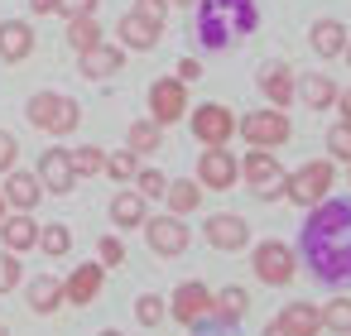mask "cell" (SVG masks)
Here are the masks:
<instances>
[{"instance_id": "1", "label": "cell", "mask_w": 351, "mask_h": 336, "mask_svg": "<svg viewBox=\"0 0 351 336\" xmlns=\"http://www.w3.org/2000/svg\"><path fill=\"white\" fill-rule=\"evenodd\" d=\"M303 255L322 283L351 279V202H317L303 226Z\"/></svg>"}, {"instance_id": "2", "label": "cell", "mask_w": 351, "mask_h": 336, "mask_svg": "<svg viewBox=\"0 0 351 336\" xmlns=\"http://www.w3.org/2000/svg\"><path fill=\"white\" fill-rule=\"evenodd\" d=\"M25 120L34 130H44V135L63 140V135H73L82 125V106H77V96H63V92H34L25 101Z\"/></svg>"}, {"instance_id": "3", "label": "cell", "mask_w": 351, "mask_h": 336, "mask_svg": "<svg viewBox=\"0 0 351 336\" xmlns=\"http://www.w3.org/2000/svg\"><path fill=\"white\" fill-rule=\"evenodd\" d=\"M332 183H337V164H332V159H313V164H303V168H293V173L284 178V197L308 211V207L327 202Z\"/></svg>"}, {"instance_id": "4", "label": "cell", "mask_w": 351, "mask_h": 336, "mask_svg": "<svg viewBox=\"0 0 351 336\" xmlns=\"http://www.w3.org/2000/svg\"><path fill=\"white\" fill-rule=\"evenodd\" d=\"M236 135H241L250 149H279V144H289L293 125H289V116H284L279 106H265V111L236 116Z\"/></svg>"}, {"instance_id": "5", "label": "cell", "mask_w": 351, "mask_h": 336, "mask_svg": "<svg viewBox=\"0 0 351 336\" xmlns=\"http://www.w3.org/2000/svg\"><path fill=\"white\" fill-rule=\"evenodd\" d=\"M241 178H245L250 197H260V202H279L289 173H284V164H279L274 149H250V154L241 159Z\"/></svg>"}, {"instance_id": "6", "label": "cell", "mask_w": 351, "mask_h": 336, "mask_svg": "<svg viewBox=\"0 0 351 336\" xmlns=\"http://www.w3.org/2000/svg\"><path fill=\"white\" fill-rule=\"evenodd\" d=\"M183 120L193 125V140H197L202 149L231 144V135H236V116H231V106H221V101H202V106H193Z\"/></svg>"}, {"instance_id": "7", "label": "cell", "mask_w": 351, "mask_h": 336, "mask_svg": "<svg viewBox=\"0 0 351 336\" xmlns=\"http://www.w3.org/2000/svg\"><path fill=\"white\" fill-rule=\"evenodd\" d=\"M250 269H255L260 283L284 288V283H293V274H298V255H293L284 240H260V245L250 250Z\"/></svg>"}, {"instance_id": "8", "label": "cell", "mask_w": 351, "mask_h": 336, "mask_svg": "<svg viewBox=\"0 0 351 336\" xmlns=\"http://www.w3.org/2000/svg\"><path fill=\"white\" fill-rule=\"evenodd\" d=\"M145 245L159 255V259H178L183 250H188V240H193V231H188V221L183 216H173V211H164V216H145Z\"/></svg>"}, {"instance_id": "9", "label": "cell", "mask_w": 351, "mask_h": 336, "mask_svg": "<svg viewBox=\"0 0 351 336\" xmlns=\"http://www.w3.org/2000/svg\"><path fill=\"white\" fill-rule=\"evenodd\" d=\"M197 183H202V192H231L241 183V159L231 154V144L197 154Z\"/></svg>"}, {"instance_id": "10", "label": "cell", "mask_w": 351, "mask_h": 336, "mask_svg": "<svg viewBox=\"0 0 351 336\" xmlns=\"http://www.w3.org/2000/svg\"><path fill=\"white\" fill-rule=\"evenodd\" d=\"M188 116V82H178V77H154L149 82V120L154 125H178Z\"/></svg>"}, {"instance_id": "11", "label": "cell", "mask_w": 351, "mask_h": 336, "mask_svg": "<svg viewBox=\"0 0 351 336\" xmlns=\"http://www.w3.org/2000/svg\"><path fill=\"white\" fill-rule=\"evenodd\" d=\"M169 317L178 322V326H202L207 317H212V288L207 283H197V279H188V283H178L173 288V298H169Z\"/></svg>"}, {"instance_id": "12", "label": "cell", "mask_w": 351, "mask_h": 336, "mask_svg": "<svg viewBox=\"0 0 351 336\" xmlns=\"http://www.w3.org/2000/svg\"><path fill=\"white\" fill-rule=\"evenodd\" d=\"M202 235H207V245L221 250V255H236V250L250 245V226H245V216H236V211H212L207 226H202Z\"/></svg>"}, {"instance_id": "13", "label": "cell", "mask_w": 351, "mask_h": 336, "mask_svg": "<svg viewBox=\"0 0 351 336\" xmlns=\"http://www.w3.org/2000/svg\"><path fill=\"white\" fill-rule=\"evenodd\" d=\"M255 87H260V96H265L269 106H279V111H289V106L298 101V77H293L289 63H265V68L255 73Z\"/></svg>"}, {"instance_id": "14", "label": "cell", "mask_w": 351, "mask_h": 336, "mask_svg": "<svg viewBox=\"0 0 351 336\" xmlns=\"http://www.w3.org/2000/svg\"><path fill=\"white\" fill-rule=\"evenodd\" d=\"M34 173H39L44 192H53V197H63V192H73V188H77V173H73V149H63V144L44 149Z\"/></svg>"}, {"instance_id": "15", "label": "cell", "mask_w": 351, "mask_h": 336, "mask_svg": "<svg viewBox=\"0 0 351 336\" xmlns=\"http://www.w3.org/2000/svg\"><path fill=\"white\" fill-rule=\"evenodd\" d=\"M101 288H106V264H101V259H97V264H77V269L63 279V302L87 307V302L101 298Z\"/></svg>"}, {"instance_id": "16", "label": "cell", "mask_w": 351, "mask_h": 336, "mask_svg": "<svg viewBox=\"0 0 351 336\" xmlns=\"http://www.w3.org/2000/svg\"><path fill=\"white\" fill-rule=\"evenodd\" d=\"M0 192H5V207L10 211H34L39 197H44V183H39L34 168H10L5 183H0Z\"/></svg>"}, {"instance_id": "17", "label": "cell", "mask_w": 351, "mask_h": 336, "mask_svg": "<svg viewBox=\"0 0 351 336\" xmlns=\"http://www.w3.org/2000/svg\"><path fill=\"white\" fill-rule=\"evenodd\" d=\"M77 68H82V77H92V82H106V77H116L121 68H125V49L121 44H92L87 53H77Z\"/></svg>"}, {"instance_id": "18", "label": "cell", "mask_w": 351, "mask_h": 336, "mask_svg": "<svg viewBox=\"0 0 351 336\" xmlns=\"http://www.w3.org/2000/svg\"><path fill=\"white\" fill-rule=\"evenodd\" d=\"M159 34H164V29L149 25V20H140L135 10L116 20V44H121L125 53H149V49H159Z\"/></svg>"}, {"instance_id": "19", "label": "cell", "mask_w": 351, "mask_h": 336, "mask_svg": "<svg viewBox=\"0 0 351 336\" xmlns=\"http://www.w3.org/2000/svg\"><path fill=\"white\" fill-rule=\"evenodd\" d=\"M0 250H39V221L29 211H5V221H0Z\"/></svg>"}, {"instance_id": "20", "label": "cell", "mask_w": 351, "mask_h": 336, "mask_svg": "<svg viewBox=\"0 0 351 336\" xmlns=\"http://www.w3.org/2000/svg\"><path fill=\"white\" fill-rule=\"evenodd\" d=\"M34 25L29 20H0V63H25L34 53Z\"/></svg>"}, {"instance_id": "21", "label": "cell", "mask_w": 351, "mask_h": 336, "mask_svg": "<svg viewBox=\"0 0 351 336\" xmlns=\"http://www.w3.org/2000/svg\"><path fill=\"white\" fill-rule=\"evenodd\" d=\"M25 302H29V312L53 317V312L63 307V279H53V274H34V279L25 283Z\"/></svg>"}, {"instance_id": "22", "label": "cell", "mask_w": 351, "mask_h": 336, "mask_svg": "<svg viewBox=\"0 0 351 336\" xmlns=\"http://www.w3.org/2000/svg\"><path fill=\"white\" fill-rule=\"evenodd\" d=\"M308 44H313L317 58H341V53H346V25H341V20H313Z\"/></svg>"}, {"instance_id": "23", "label": "cell", "mask_w": 351, "mask_h": 336, "mask_svg": "<svg viewBox=\"0 0 351 336\" xmlns=\"http://www.w3.org/2000/svg\"><path fill=\"white\" fill-rule=\"evenodd\" d=\"M202 183L197 178H169V188H164V202H169V211L173 216H193L197 207H202Z\"/></svg>"}, {"instance_id": "24", "label": "cell", "mask_w": 351, "mask_h": 336, "mask_svg": "<svg viewBox=\"0 0 351 336\" xmlns=\"http://www.w3.org/2000/svg\"><path fill=\"white\" fill-rule=\"evenodd\" d=\"M245 312H250V293H245L241 283H226L221 293H212V317H217L221 326H236Z\"/></svg>"}, {"instance_id": "25", "label": "cell", "mask_w": 351, "mask_h": 336, "mask_svg": "<svg viewBox=\"0 0 351 336\" xmlns=\"http://www.w3.org/2000/svg\"><path fill=\"white\" fill-rule=\"evenodd\" d=\"M145 216H149V202H145L140 192H116V197H111V221H116V231H140Z\"/></svg>"}, {"instance_id": "26", "label": "cell", "mask_w": 351, "mask_h": 336, "mask_svg": "<svg viewBox=\"0 0 351 336\" xmlns=\"http://www.w3.org/2000/svg\"><path fill=\"white\" fill-rule=\"evenodd\" d=\"M337 82L332 77H322V73H308L303 82H298V101L308 106V111H327V106H337Z\"/></svg>"}, {"instance_id": "27", "label": "cell", "mask_w": 351, "mask_h": 336, "mask_svg": "<svg viewBox=\"0 0 351 336\" xmlns=\"http://www.w3.org/2000/svg\"><path fill=\"white\" fill-rule=\"evenodd\" d=\"M125 149L140 154V159L159 154V149H164V125H154L149 116H145V120H130V130H125Z\"/></svg>"}, {"instance_id": "28", "label": "cell", "mask_w": 351, "mask_h": 336, "mask_svg": "<svg viewBox=\"0 0 351 336\" xmlns=\"http://www.w3.org/2000/svg\"><path fill=\"white\" fill-rule=\"evenodd\" d=\"M279 322H284L293 336H317V331H322V307H313V302H289V307L279 312Z\"/></svg>"}, {"instance_id": "29", "label": "cell", "mask_w": 351, "mask_h": 336, "mask_svg": "<svg viewBox=\"0 0 351 336\" xmlns=\"http://www.w3.org/2000/svg\"><path fill=\"white\" fill-rule=\"evenodd\" d=\"M92 44H101V25H97V15L68 20V49H73V53H87Z\"/></svg>"}, {"instance_id": "30", "label": "cell", "mask_w": 351, "mask_h": 336, "mask_svg": "<svg viewBox=\"0 0 351 336\" xmlns=\"http://www.w3.org/2000/svg\"><path fill=\"white\" fill-rule=\"evenodd\" d=\"M39 250H44L49 259H63V255L73 250V231H68L63 221H49V226H39Z\"/></svg>"}, {"instance_id": "31", "label": "cell", "mask_w": 351, "mask_h": 336, "mask_svg": "<svg viewBox=\"0 0 351 336\" xmlns=\"http://www.w3.org/2000/svg\"><path fill=\"white\" fill-rule=\"evenodd\" d=\"M73 173H77V178L106 173V149H101V144H77V149H73Z\"/></svg>"}, {"instance_id": "32", "label": "cell", "mask_w": 351, "mask_h": 336, "mask_svg": "<svg viewBox=\"0 0 351 336\" xmlns=\"http://www.w3.org/2000/svg\"><path fill=\"white\" fill-rule=\"evenodd\" d=\"M140 154H130V149H116V154H106V178L111 183H135V173H140Z\"/></svg>"}, {"instance_id": "33", "label": "cell", "mask_w": 351, "mask_h": 336, "mask_svg": "<svg viewBox=\"0 0 351 336\" xmlns=\"http://www.w3.org/2000/svg\"><path fill=\"white\" fill-rule=\"evenodd\" d=\"M322 331L351 336V298H332V302L322 307Z\"/></svg>"}, {"instance_id": "34", "label": "cell", "mask_w": 351, "mask_h": 336, "mask_svg": "<svg viewBox=\"0 0 351 336\" xmlns=\"http://www.w3.org/2000/svg\"><path fill=\"white\" fill-rule=\"evenodd\" d=\"M164 188H169V173L140 164V173H135V192H140L145 202H164Z\"/></svg>"}, {"instance_id": "35", "label": "cell", "mask_w": 351, "mask_h": 336, "mask_svg": "<svg viewBox=\"0 0 351 336\" xmlns=\"http://www.w3.org/2000/svg\"><path fill=\"white\" fill-rule=\"evenodd\" d=\"M164 317H169V302H164L159 293H140V298H135V322H140V326H159Z\"/></svg>"}, {"instance_id": "36", "label": "cell", "mask_w": 351, "mask_h": 336, "mask_svg": "<svg viewBox=\"0 0 351 336\" xmlns=\"http://www.w3.org/2000/svg\"><path fill=\"white\" fill-rule=\"evenodd\" d=\"M25 283V264L15 250H0V293H15Z\"/></svg>"}, {"instance_id": "37", "label": "cell", "mask_w": 351, "mask_h": 336, "mask_svg": "<svg viewBox=\"0 0 351 336\" xmlns=\"http://www.w3.org/2000/svg\"><path fill=\"white\" fill-rule=\"evenodd\" d=\"M327 154H332L337 164H351V120H337V125L327 130Z\"/></svg>"}, {"instance_id": "38", "label": "cell", "mask_w": 351, "mask_h": 336, "mask_svg": "<svg viewBox=\"0 0 351 336\" xmlns=\"http://www.w3.org/2000/svg\"><path fill=\"white\" fill-rule=\"evenodd\" d=\"M97 259H101L106 269H121V264H125V240H121V235H101V240H97Z\"/></svg>"}, {"instance_id": "39", "label": "cell", "mask_w": 351, "mask_h": 336, "mask_svg": "<svg viewBox=\"0 0 351 336\" xmlns=\"http://www.w3.org/2000/svg\"><path fill=\"white\" fill-rule=\"evenodd\" d=\"M169 10H173V0H135V15L149 20V25H159V29H164V20H169Z\"/></svg>"}, {"instance_id": "40", "label": "cell", "mask_w": 351, "mask_h": 336, "mask_svg": "<svg viewBox=\"0 0 351 336\" xmlns=\"http://www.w3.org/2000/svg\"><path fill=\"white\" fill-rule=\"evenodd\" d=\"M10 168H20V140L10 130H0V178H5Z\"/></svg>"}, {"instance_id": "41", "label": "cell", "mask_w": 351, "mask_h": 336, "mask_svg": "<svg viewBox=\"0 0 351 336\" xmlns=\"http://www.w3.org/2000/svg\"><path fill=\"white\" fill-rule=\"evenodd\" d=\"M101 0H58V15L63 20H82V15H97Z\"/></svg>"}, {"instance_id": "42", "label": "cell", "mask_w": 351, "mask_h": 336, "mask_svg": "<svg viewBox=\"0 0 351 336\" xmlns=\"http://www.w3.org/2000/svg\"><path fill=\"white\" fill-rule=\"evenodd\" d=\"M173 77H178V82H197V77H202V63H197V58H178V73H173Z\"/></svg>"}, {"instance_id": "43", "label": "cell", "mask_w": 351, "mask_h": 336, "mask_svg": "<svg viewBox=\"0 0 351 336\" xmlns=\"http://www.w3.org/2000/svg\"><path fill=\"white\" fill-rule=\"evenodd\" d=\"M29 15H39V20L44 15H58V0H29Z\"/></svg>"}, {"instance_id": "44", "label": "cell", "mask_w": 351, "mask_h": 336, "mask_svg": "<svg viewBox=\"0 0 351 336\" xmlns=\"http://www.w3.org/2000/svg\"><path fill=\"white\" fill-rule=\"evenodd\" d=\"M337 111H341V120H351V87L337 92Z\"/></svg>"}, {"instance_id": "45", "label": "cell", "mask_w": 351, "mask_h": 336, "mask_svg": "<svg viewBox=\"0 0 351 336\" xmlns=\"http://www.w3.org/2000/svg\"><path fill=\"white\" fill-rule=\"evenodd\" d=\"M260 336H293V331H289V326H284V322H279V317H274V322H269V326H265V331H260Z\"/></svg>"}, {"instance_id": "46", "label": "cell", "mask_w": 351, "mask_h": 336, "mask_svg": "<svg viewBox=\"0 0 351 336\" xmlns=\"http://www.w3.org/2000/svg\"><path fill=\"white\" fill-rule=\"evenodd\" d=\"M5 211H10V207H5V192H0V221H5Z\"/></svg>"}, {"instance_id": "47", "label": "cell", "mask_w": 351, "mask_h": 336, "mask_svg": "<svg viewBox=\"0 0 351 336\" xmlns=\"http://www.w3.org/2000/svg\"><path fill=\"white\" fill-rule=\"evenodd\" d=\"M97 336H121V331H116V326H106V331H97Z\"/></svg>"}, {"instance_id": "48", "label": "cell", "mask_w": 351, "mask_h": 336, "mask_svg": "<svg viewBox=\"0 0 351 336\" xmlns=\"http://www.w3.org/2000/svg\"><path fill=\"white\" fill-rule=\"evenodd\" d=\"M346 63H351V39H346Z\"/></svg>"}, {"instance_id": "49", "label": "cell", "mask_w": 351, "mask_h": 336, "mask_svg": "<svg viewBox=\"0 0 351 336\" xmlns=\"http://www.w3.org/2000/svg\"><path fill=\"white\" fill-rule=\"evenodd\" d=\"M173 5H193V0H173Z\"/></svg>"}, {"instance_id": "50", "label": "cell", "mask_w": 351, "mask_h": 336, "mask_svg": "<svg viewBox=\"0 0 351 336\" xmlns=\"http://www.w3.org/2000/svg\"><path fill=\"white\" fill-rule=\"evenodd\" d=\"M0 336H10V331H5V322H0Z\"/></svg>"}, {"instance_id": "51", "label": "cell", "mask_w": 351, "mask_h": 336, "mask_svg": "<svg viewBox=\"0 0 351 336\" xmlns=\"http://www.w3.org/2000/svg\"><path fill=\"white\" fill-rule=\"evenodd\" d=\"M346 183H351V164H346Z\"/></svg>"}]
</instances>
